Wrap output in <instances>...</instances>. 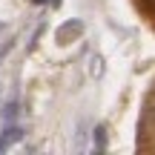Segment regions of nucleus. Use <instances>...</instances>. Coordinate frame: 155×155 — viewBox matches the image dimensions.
I'll return each mask as SVG.
<instances>
[{"instance_id": "1", "label": "nucleus", "mask_w": 155, "mask_h": 155, "mask_svg": "<svg viewBox=\"0 0 155 155\" xmlns=\"http://www.w3.org/2000/svg\"><path fill=\"white\" fill-rule=\"evenodd\" d=\"M141 6H144V12L152 17V0H141Z\"/></svg>"}]
</instances>
